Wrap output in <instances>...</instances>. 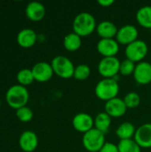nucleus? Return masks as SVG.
<instances>
[{
  "instance_id": "obj_30",
  "label": "nucleus",
  "mask_w": 151,
  "mask_h": 152,
  "mask_svg": "<svg viewBox=\"0 0 151 152\" xmlns=\"http://www.w3.org/2000/svg\"><path fill=\"white\" fill-rule=\"evenodd\" d=\"M98 4L103 7H109L114 4V0H98Z\"/></svg>"
},
{
  "instance_id": "obj_25",
  "label": "nucleus",
  "mask_w": 151,
  "mask_h": 152,
  "mask_svg": "<svg viewBox=\"0 0 151 152\" xmlns=\"http://www.w3.org/2000/svg\"><path fill=\"white\" fill-rule=\"evenodd\" d=\"M90 75H91V69L88 65L85 63H81L75 67L74 75H73V77L75 79L83 81L87 79L90 77Z\"/></svg>"
},
{
  "instance_id": "obj_21",
  "label": "nucleus",
  "mask_w": 151,
  "mask_h": 152,
  "mask_svg": "<svg viewBox=\"0 0 151 152\" xmlns=\"http://www.w3.org/2000/svg\"><path fill=\"white\" fill-rule=\"evenodd\" d=\"M136 132V128L131 122H124L120 124L117 130L116 134L120 140H128L133 139L134 137Z\"/></svg>"
},
{
  "instance_id": "obj_13",
  "label": "nucleus",
  "mask_w": 151,
  "mask_h": 152,
  "mask_svg": "<svg viewBox=\"0 0 151 152\" xmlns=\"http://www.w3.org/2000/svg\"><path fill=\"white\" fill-rule=\"evenodd\" d=\"M19 146L24 152L35 151L38 146V137L33 131L27 130L19 137Z\"/></svg>"
},
{
  "instance_id": "obj_11",
  "label": "nucleus",
  "mask_w": 151,
  "mask_h": 152,
  "mask_svg": "<svg viewBox=\"0 0 151 152\" xmlns=\"http://www.w3.org/2000/svg\"><path fill=\"white\" fill-rule=\"evenodd\" d=\"M96 49L103 57L116 56L119 52V44L115 38H101L96 45Z\"/></svg>"
},
{
  "instance_id": "obj_6",
  "label": "nucleus",
  "mask_w": 151,
  "mask_h": 152,
  "mask_svg": "<svg viewBox=\"0 0 151 152\" xmlns=\"http://www.w3.org/2000/svg\"><path fill=\"white\" fill-rule=\"evenodd\" d=\"M149 52V46L144 40L137 39L126 45L125 53L128 60L133 62H141L146 57Z\"/></svg>"
},
{
  "instance_id": "obj_2",
  "label": "nucleus",
  "mask_w": 151,
  "mask_h": 152,
  "mask_svg": "<svg viewBox=\"0 0 151 152\" xmlns=\"http://www.w3.org/2000/svg\"><path fill=\"white\" fill-rule=\"evenodd\" d=\"M29 100V93L26 86L20 85H13L6 91L5 101L7 104L14 110L27 106Z\"/></svg>"
},
{
  "instance_id": "obj_3",
  "label": "nucleus",
  "mask_w": 151,
  "mask_h": 152,
  "mask_svg": "<svg viewBox=\"0 0 151 152\" xmlns=\"http://www.w3.org/2000/svg\"><path fill=\"white\" fill-rule=\"evenodd\" d=\"M94 93L97 98L108 102L117 97L119 93L118 81L114 78H102L95 86Z\"/></svg>"
},
{
  "instance_id": "obj_8",
  "label": "nucleus",
  "mask_w": 151,
  "mask_h": 152,
  "mask_svg": "<svg viewBox=\"0 0 151 152\" xmlns=\"http://www.w3.org/2000/svg\"><path fill=\"white\" fill-rule=\"evenodd\" d=\"M138 37L139 31L137 28L133 24H125L118 28L116 36V40L118 42L119 45H127L137 40Z\"/></svg>"
},
{
  "instance_id": "obj_1",
  "label": "nucleus",
  "mask_w": 151,
  "mask_h": 152,
  "mask_svg": "<svg viewBox=\"0 0 151 152\" xmlns=\"http://www.w3.org/2000/svg\"><path fill=\"white\" fill-rule=\"evenodd\" d=\"M96 27L97 23L94 16L88 12H81L77 13L72 21L73 32L77 33L81 37L91 35L96 30Z\"/></svg>"
},
{
  "instance_id": "obj_28",
  "label": "nucleus",
  "mask_w": 151,
  "mask_h": 152,
  "mask_svg": "<svg viewBox=\"0 0 151 152\" xmlns=\"http://www.w3.org/2000/svg\"><path fill=\"white\" fill-rule=\"evenodd\" d=\"M136 67V63L132 61L131 60L125 59L121 61L120 63V69H119V74L123 76H129L133 74L134 69Z\"/></svg>"
},
{
  "instance_id": "obj_10",
  "label": "nucleus",
  "mask_w": 151,
  "mask_h": 152,
  "mask_svg": "<svg viewBox=\"0 0 151 152\" xmlns=\"http://www.w3.org/2000/svg\"><path fill=\"white\" fill-rule=\"evenodd\" d=\"M72 126L77 132L85 134L93 128L94 118L88 113L80 112L73 117Z\"/></svg>"
},
{
  "instance_id": "obj_14",
  "label": "nucleus",
  "mask_w": 151,
  "mask_h": 152,
  "mask_svg": "<svg viewBox=\"0 0 151 152\" xmlns=\"http://www.w3.org/2000/svg\"><path fill=\"white\" fill-rule=\"evenodd\" d=\"M127 111V107L123 99L116 97L105 102V112L111 118H120Z\"/></svg>"
},
{
  "instance_id": "obj_12",
  "label": "nucleus",
  "mask_w": 151,
  "mask_h": 152,
  "mask_svg": "<svg viewBox=\"0 0 151 152\" xmlns=\"http://www.w3.org/2000/svg\"><path fill=\"white\" fill-rule=\"evenodd\" d=\"M134 80L140 85H148L151 82V63L142 61L136 63L133 72Z\"/></svg>"
},
{
  "instance_id": "obj_16",
  "label": "nucleus",
  "mask_w": 151,
  "mask_h": 152,
  "mask_svg": "<svg viewBox=\"0 0 151 152\" xmlns=\"http://www.w3.org/2000/svg\"><path fill=\"white\" fill-rule=\"evenodd\" d=\"M25 12L28 20L32 21H39L44 17L46 10L42 3L37 1H32L27 4Z\"/></svg>"
},
{
  "instance_id": "obj_31",
  "label": "nucleus",
  "mask_w": 151,
  "mask_h": 152,
  "mask_svg": "<svg viewBox=\"0 0 151 152\" xmlns=\"http://www.w3.org/2000/svg\"><path fill=\"white\" fill-rule=\"evenodd\" d=\"M1 105H2V102H1V100H0V107H1Z\"/></svg>"
},
{
  "instance_id": "obj_19",
  "label": "nucleus",
  "mask_w": 151,
  "mask_h": 152,
  "mask_svg": "<svg viewBox=\"0 0 151 152\" xmlns=\"http://www.w3.org/2000/svg\"><path fill=\"white\" fill-rule=\"evenodd\" d=\"M111 125V117L105 111L99 112L94 118V128L104 134L109 131Z\"/></svg>"
},
{
  "instance_id": "obj_4",
  "label": "nucleus",
  "mask_w": 151,
  "mask_h": 152,
  "mask_svg": "<svg viewBox=\"0 0 151 152\" xmlns=\"http://www.w3.org/2000/svg\"><path fill=\"white\" fill-rule=\"evenodd\" d=\"M105 142V134L94 127L85 133L82 138L83 146L88 152H99Z\"/></svg>"
},
{
  "instance_id": "obj_5",
  "label": "nucleus",
  "mask_w": 151,
  "mask_h": 152,
  "mask_svg": "<svg viewBox=\"0 0 151 152\" xmlns=\"http://www.w3.org/2000/svg\"><path fill=\"white\" fill-rule=\"evenodd\" d=\"M51 65L54 74L61 78L68 79L72 77L74 75V63L69 58L64 55H57L53 57L51 61Z\"/></svg>"
},
{
  "instance_id": "obj_27",
  "label": "nucleus",
  "mask_w": 151,
  "mask_h": 152,
  "mask_svg": "<svg viewBox=\"0 0 151 152\" xmlns=\"http://www.w3.org/2000/svg\"><path fill=\"white\" fill-rule=\"evenodd\" d=\"M16 117L22 123H28L32 120L34 117V113H33V110L29 107L25 106L16 110Z\"/></svg>"
},
{
  "instance_id": "obj_29",
  "label": "nucleus",
  "mask_w": 151,
  "mask_h": 152,
  "mask_svg": "<svg viewBox=\"0 0 151 152\" xmlns=\"http://www.w3.org/2000/svg\"><path fill=\"white\" fill-rule=\"evenodd\" d=\"M99 152H119L117 145L110 142H106Z\"/></svg>"
},
{
  "instance_id": "obj_26",
  "label": "nucleus",
  "mask_w": 151,
  "mask_h": 152,
  "mask_svg": "<svg viewBox=\"0 0 151 152\" xmlns=\"http://www.w3.org/2000/svg\"><path fill=\"white\" fill-rule=\"evenodd\" d=\"M124 102L127 109H135L141 103V97L136 92H129L124 97Z\"/></svg>"
},
{
  "instance_id": "obj_24",
  "label": "nucleus",
  "mask_w": 151,
  "mask_h": 152,
  "mask_svg": "<svg viewBox=\"0 0 151 152\" xmlns=\"http://www.w3.org/2000/svg\"><path fill=\"white\" fill-rule=\"evenodd\" d=\"M16 79H17L19 85L23 86H29L33 83V81H35L31 69H20L16 75Z\"/></svg>"
},
{
  "instance_id": "obj_18",
  "label": "nucleus",
  "mask_w": 151,
  "mask_h": 152,
  "mask_svg": "<svg viewBox=\"0 0 151 152\" xmlns=\"http://www.w3.org/2000/svg\"><path fill=\"white\" fill-rule=\"evenodd\" d=\"M118 28L111 20H102L96 27V32L101 38H115Z\"/></svg>"
},
{
  "instance_id": "obj_15",
  "label": "nucleus",
  "mask_w": 151,
  "mask_h": 152,
  "mask_svg": "<svg viewBox=\"0 0 151 152\" xmlns=\"http://www.w3.org/2000/svg\"><path fill=\"white\" fill-rule=\"evenodd\" d=\"M133 139L141 148H151V123H145L136 128Z\"/></svg>"
},
{
  "instance_id": "obj_17",
  "label": "nucleus",
  "mask_w": 151,
  "mask_h": 152,
  "mask_svg": "<svg viewBox=\"0 0 151 152\" xmlns=\"http://www.w3.org/2000/svg\"><path fill=\"white\" fill-rule=\"evenodd\" d=\"M37 37L38 35L36 33L35 30H33L32 28H26L21 29L18 33L16 40L20 46L23 48H29L36 43Z\"/></svg>"
},
{
  "instance_id": "obj_22",
  "label": "nucleus",
  "mask_w": 151,
  "mask_h": 152,
  "mask_svg": "<svg viewBox=\"0 0 151 152\" xmlns=\"http://www.w3.org/2000/svg\"><path fill=\"white\" fill-rule=\"evenodd\" d=\"M138 23L146 28H151V5H143L136 12Z\"/></svg>"
},
{
  "instance_id": "obj_7",
  "label": "nucleus",
  "mask_w": 151,
  "mask_h": 152,
  "mask_svg": "<svg viewBox=\"0 0 151 152\" xmlns=\"http://www.w3.org/2000/svg\"><path fill=\"white\" fill-rule=\"evenodd\" d=\"M121 61L116 56L102 57L98 63V72L104 78H113L119 74Z\"/></svg>"
},
{
  "instance_id": "obj_23",
  "label": "nucleus",
  "mask_w": 151,
  "mask_h": 152,
  "mask_svg": "<svg viewBox=\"0 0 151 152\" xmlns=\"http://www.w3.org/2000/svg\"><path fill=\"white\" fill-rule=\"evenodd\" d=\"M117 147L119 152H142L141 146L135 142L134 139L120 140Z\"/></svg>"
},
{
  "instance_id": "obj_20",
  "label": "nucleus",
  "mask_w": 151,
  "mask_h": 152,
  "mask_svg": "<svg viewBox=\"0 0 151 152\" xmlns=\"http://www.w3.org/2000/svg\"><path fill=\"white\" fill-rule=\"evenodd\" d=\"M63 45L66 50L69 52H75L81 47L82 37L75 32H70L65 36L63 39Z\"/></svg>"
},
{
  "instance_id": "obj_9",
  "label": "nucleus",
  "mask_w": 151,
  "mask_h": 152,
  "mask_svg": "<svg viewBox=\"0 0 151 152\" xmlns=\"http://www.w3.org/2000/svg\"><path fill=\"white\" fill-rule=\"evenodd\" d=\"M31 70L34 76V79L40 83L49 81L54 74L51 63L46 61L36 62L34 64Z\"/></svg>"
}]
</instances>
